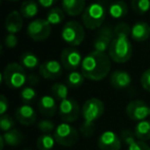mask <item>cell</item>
Listing matches in <instances>:
<instances>
[{
    "label": "cell",
    "instance_id": "cell-1",
    "mask_svg": "<svg viewBox=\"0 0 150 150\" xmlns=\"http://www.w3.org/2000/svg\"><path fill=\"white\" fill-rule=\"evenodd\" d=\"M132 28L127 23L120 22L114 28V39L108 50V56L115 63L123 64L132 58L133 45L129 40Z\"/></svg>",
    "mask_w": 150,
    "mask_h": 150
},
{
    "label": "cell",
    "instance_id": "cell-2",
    "mask_svg": "<svg viewBox=\"0 0 150 150\" xmlns=\"http://www.w3.org/2000/svg\"><path fill=\"white\" fill-rule=\"evenodd\" d=\"M80 69L86 79L93 81L103 80L111 70V59L106 52L93 50L83 58Z\"/></svg>",
    "mask_w": 150,
    "mask_h": 150
},
{
    "label": "cell",
    "instance_id": "cell-3",
    "mask_svg": "<svg viewBox=\"0 0 150 150\" xmlns=\"http://www.w3.org/2000/svg\"><path fill=\"white\" fill-rule=\"evenodd\" d=\"M105 111L104 103L98 98H91L83 103L81 114L83 118L80 132L84 137H91L95 132V123L102 117Z\"/></svg>",
    "mask_w": 150,
    "mask_h": 150
},
{
    "label": "cell",
    "instance_id": "cell-4",
    "mask_svg": "<svg viewBox=\"0 0 150 150\" xmlns=\"http://www.w3.org/2000/svg\"><path fill=\"white\" fill-rule=\"evenodd\" d=\"M107 16L105 6L100 2H93L86 7L81 15L82 25L88 30L99 29L103 25Z\"/></svg>",
    "mask_w": 150,
    "mask_h": 150
},
{
    "label": "cell",
    "instance_id": "cell-5",
    "mask_svg": "<svg viewBox=\"0 0 150 150\" xmlns=\"http://www.w3.org/2000/svg\"><path fill=\"white\" fill-rule=\"evenodd\" d=\"M27 74L25 68L21 64L18 63H9L5 66L3 73L1 75L2 82L6 84V86L13 90H17L25 86L27 81Z\"/></svg>",
    "mask_w": 150,
    "mask_h": 150
},
{
    "label": "cell",
    "instance_id": "cell-6",
    "mask_svg": "<svg viewBox=\"0 0 150 150\" xmlns=\"http://www.w3.org/2000/svg\"><path fill=\"white\" fill-rule=\"evenodd\" d=\"M62 39L70 46L76 47L83 42L86 37L84 26L77 21L66 22L62 29Z\"/></svg>",
    "mask_w": 150,
    "mask_h": 150
},
{
    "label": "cell",
    "instance_id": "cell-7",
    "mask_svg": "<svg viewBox=\"0 0 150 150\" xmlns=\"http://www.w3.org/2000/svg\"><path fill=\"white\" fill-rule=\"evenodd\" d=\"M56 142L64 147H72L79 140V133L73 125L68 122H62L58 125L54 132Z\"/></svg>",
    "mask_w": 150,
    "mask_h": 150
},
{
    "label": "cell",
    "instance_id": "cell-8",
    "mask_svg": "<svg viewBox=\"0 0 150 150\" xmlns=\"http://www.w3.org/2000/svg\"><path fill=\"white\" fill-rule=\"evenodd\" d=\"M52 25L46 19H35L27 27V34L34 41H42L50 37Z\"/></svg>",
    "mask_w": 150,
    "mask_h": 150
},
{
    "label": "cell",
    "instance_id": "cell-9",
    "mask_svg": "<svg viewBox=\"0 0 150 150\" xmlns=\"http://www.w3.org/2000/svg\"><path fill=\"white\" fill-rule=\"evenodd\" d=\"M81 112L80 106L73 99H65L59 104V114L64 122H74L78 119Z\"/></svg>",
    "mask_w": 150,
    "mask_h": 150
},
{
    "label": "cell",
    "instance_id": "cell-10",
    "mask_svg": "<svg viewBox=\"0 0 150 150\" xmlns=\"http://www.w3.org/2000/svg\"><path fill=\"white\" fill-rule=\"evenodd\" d=\"M82 60L83 58L80 52L73 46L64 48L61 52V64L66 70L75 71L78 67L81 66Z\"/></svg>",
    "mask_w": 150,
    "mask_h": 150
},
{
    "label": "cell",
    "instance_id": "cell-11",
    "mask_svg": "<svg viewBox=\"0 0 150 150\" xmlns=\"http://www.w3.org/2000/svg\"><path fill=\"white\" fill-rule=\"evenodd\" d=\"M125 112L129 119L134 121H141L146 119L150 113V107L142 100L131 101L127 105Z\"/></svg>",
    "mask_w": 150,
    "mask_h": 150
},
{
    "label": "cell",
    "instance_id": "cell-12",
    "mask_svg": "<svg viewBox=\"0 0 150 150\" xmlns=\"http://www.w3.org/2000/svg\"><path fill=\"white\" fill-rule=\"evenodd\" d=\"M114 39V30L110 26H104L100 28L94 40V50L106 52L109 50L112 40Z\"/></svg>",
    "mask_w": 150,
    "mask_h": 150
},
{
    "label": "cell",
    "instance_id": "cell-13",
    "mask_svg": "<svg viewBox=\"0 0 150 150\" xmlns=\"http://www.w3.org/2000/svg\"><path fill=\"white\" fill-rule=\"evenodd\" d=\"M63 65L56 60H50L39 66V74L44 79L54 80L61 77L63 73Z\"/></svg>",
    "mask_w": 150,
    "mask_h": 150
},
{
    "label": "cell",
    "instance_id": "cell-14",
    "mask_svg": "<svg viewBox=\"0 0 150 150\" xmlns=\"http://www.w3.org/2000/svg\"><path fill=\"white\" fill-rule=\"evenodd\" d=\"M98 147L101 150H120L121 139L112 131H105L98 138Z\"/></svg>",
    "mask_w": 150,
    "mask_h": 150
},
{
    "label": "cell",
    "instance_id": "cell-15",
    "mask_svg": "<svg viewBox=\"0 0 150 150\" xmlns=\"http://www.w3.org/2000/svg\"><path fill=\"white\" fill-rule=\"evenodd\" d=\"M16 119L25 127H30L34 125L37 119L36 112L29 104H23L16 110L15 112Z\"/></svg>",
    "mask_w": 150,
    "mask_h": 150
},
{
    "label": "cell",
    "instance_id": "cell-16",
    "mask_svg": "<svg viewBox=\"0 0 150 150\" xmlns=\"http://www.w3.org/2000/svg\"><path fill=\"white\" fill-rule=\"evenodd\" d=\"M37 106L39 112L46 117H52L57 113V110H58L57 100L52 96H50V95L42 96L38 101Z\"/></svg>",
    "mask_w": 150,
    "mask_h": 150
},
{
    "label": "cell",
    "instance_id": "cell-17",
    "mask_svg": "<svg viewBox=\"0 0 150 150\" xmlns=\"http://www.w3.org/2000/svg\"><path fill=\"white\" fill-rule=\"evenodd\" d=\"M23 24H24V18L21 15V13L17 11H13L11 13H9L7 15L6 19H5L4 22L5 30L7 31V33L16 34L22 30Z\"/></svg>",
    "mask_w": 150,
    "mask_h": 150
},
{
    "label": "cell",
    "instance_id": "cell-18",
    "mask_svg": "<svg viewBox=\"0 0 150 150\" xmlns=\"http://www.w3.org/2000/svg\"><path fill=\"white\" fill-rule=\"evenodd\" d=\"M110 83L116 90H123L132 83V77L125 70H115L110 75Z\"/></svg>",
    "mask_w": 150,
    "mask_h": 150
},
{
    "label": "cell",
    "instance_id": "cell-19",
    "mask_svg": "<svg viewBox=\"0 0 150 150\" xmlns=\"http://www.w3.org/2000/svg\"><path fill=\"white\" fill-rule=\"evenodd\" d=\"M62 8L66 15L77 17L86 9V0H62Z\"/></svg>",
    "mask_w": 150,
    "mask_h": 150
},
{
    "label": "cell",
    "instance_id": "cell-20",
    "mask_svg": "<svg viewBox=\"0 0 150 150\" xmlns=\"http://www.w3.org/2000/svg\"><path fill=\"white\" fill-rule=\"evenodd\" d=\"M131 37L135 41L144 42L150 37V26L146 22H137L132 27Z\"/></svg>",
    "mask_w": 150,
    "mask_h": 150
},
{
    "label": "cell",
    "instance_id": "cell-21",
    "mask_svg": "<svg viewBox=\"0 0 150 150\" xmlns=\"http://www.w3.org/2000/svg\"><path fill=\"white\" fill-rule=\"evenodd\" d=\"M129 11L127 3L122 0H116L112 2L108 7V13L112 19H121L125 17Z\"/></svg>",
    "mask_w": 150,
    "mask_h": 150
},
{
    "label": "cell",
    "instance_id": "cell-22",
    "mask_svg": "<svg viewBox=\"0 0 150 150\" xmlns=\"http://www.w3.org/2000/svg\"><path fill=\"white\" fill-rule=\"evenodd\" d=\"M20 13L25 19H33L38 13V4L34 0H26L21 4Z\"/></svg>",
    "mask_w": 150,
    "mask_h": 150
},
{
    "label": "cell",
    "instance_id": "cell-23",
    "mask_svg": "<svg viewBox=\"0 0 150 150\" xmlns=\"http://www.w3.org/2000/svg\"><path fill=\"white\" fill-rule=\"evenodd\" d=\"M134 132L138 140H141V141L150 140V120L144 119V120L139 121L136 125Z\"/></svg>",
    "mask_w": 150,
    "mask_h": 150
},
{
    "label": "cell",
    "instance_id": "cell-24",
    "mask_svg": "<svg viewBox=\"0 0 150 150\" xmlns=\"http://www.w3.org/2000/svg\"><path fill=\"white\" fill-rule=\"evenodd\" d=\"M3 139L6 145L11 146V147H15V146H19L20 144L23 142L24 140V136L18 129H11L8 132H5L2 134Z\"/></svg>",
    "mask_w": 150,
    "mask_h": 150
},
{
    "label": "cell",
    "instance_id": "cell-25",
    "mask_svg": "<svg viewBox=\"0 0 150 150\" xmlns=\"http://www.w3.org/2000/svg\"><path fill=\"white\" fill-rule=\"evenodd\" d=\"M20 62H21V65L24 68H27L29 70L35 69L40 66L38 57L31 52H26L22 54L21 58H20Z\"/></svg>",
    "mask_w": 150,
    "mask_h": 150
},
{
    "label": "cell",
    "instance_id": "cell-26",
    "mask_svg": "<svg viewBox=\"0 0 150 150\" xmlns=\"http://www.w3.org/2000/svg\"><path fill=\"white\" fill-rule=\"evenodd\" d=\"M46 20L52 26L60 25L65 20V11L61 7H52L46 15Z\"/></svg>",
    "mask_w": 150,
    "mask_h": 150
},
{
    "label": "cell",
    "instance_id": "cell-27",
    "mask_svg": "<svg viewBox=\"0 0 150 150\" xmlns=\"http://www.w3.org/2000/svg\"><path fill=\"white\" fill-rule=\"evenodd\" d=\"M56 143V139L50 134H41L38 137L36 146L38 150H52Z\"/></svg>",
    "mask_w": 150,
    "mask_h": 150
},
{
    "label": "cell",
    "instance_id": "cell-28",
    "mask_svg": "<svg viewBox=\"0 0 150 150\" xmlns=\"http://www.w3.org/2000/svg\"><path fill=\"white\" fill-rule=\"evenodd\" d=\"M50 92L52 95L56 100L58 101H63L65 99H67L68 97V86L64 83H54L50 88Z\"/></svg>",
    "mask_w": 150,
    "mask_h": 150
},
{
    "label": "cell",
    "instance_id": "cell-29",
    "mask_svg": "<svg viewBox=\"0 0 150 150\" xmlns=\"http://www.w3.org/2000/svg\"><path fill=\"white\" fill-rule=\"evenodd\" d=\"M84 76L81 72L78 71H72L67 77V84L68 86L73 88H79L80 86H82L84 82Z\"/></svg>",
    "mask_w": 150,
    "mask_h": 150
},
{
    "label": "cell",
    "instance_id": "cell-30",
    "mask_svg": "<svg viewBox=\"0 0 150 150\" xmlns=\"http://www.w3.org/2000/svg\"><path fill=\"white\" fill-rule=\"evenodd\" d=\"M131 6L135 13L143 15L150 9V0H131Z\"/></svg>",
    "mask_w": 150,
    "mask_h": 150
},
{
    "label": "cell",
    "instance_id": "cell-31",
    "mask_svg": "<svg viewBox=\"0 0 150 150\" xmlns=\"http://www.w3.org/2000/svg\"><path fill=\"white\" fill-rule=\"evenodd\" d=\"M36 91L32 86H28L22 90L21 92V99L24 104H30L32 103L36 98Z\"/></svg>",
    "mask_w": 150,
    "mask_h": 150
},
{
    "label": "cell",
    "instance_id": "cell-32",
    "mask_svg": "<svg viewBox=\"0 0 150 150\" xmlns=\"http://www.w3.org/2000/svg\"><path fill=\"white\" fill-rule=\"evenodd\" d=\"M13 127H15V121H13V119L9 115H1V117H0V127H1V131L3 133L13 129Z\"/></svg>",
    "mask_w": 150,
    "mask_h": 150
},
{
    "label": "cell",
    "instance_id": "cell-33",
    "mask_svg": "<svg viewBox=\"0 0 150 150\" xmlns=\"http://www.w3.org/2000/svg\"><path fill=\"white\" fill-rule=\"evenodd\" d=\"M37 127H38V129H39L40 132H42L43 134H50V133H52V131L56 129L54 121L47 118L40 120L37 125Z\"/></svg>",
    "mask_w": 150,
    "mask_h": 150
},
{
    "label": "cell",
    "instance_id": "cell-34",
    "mask_svg": "<svg viewBox=\"0 0 150 150\" xmlns=\"http://www.w3.org/2000/svg\"><path fill=\"white\" fill-rule=\"evenodd\" d=\"M120 139L121 141H123L127 146L129 144H132L134 141H136L137 137L135 135V132H132L131 129H123L120 133Z\"/></svg>",
    "mask_w": 150,
    "mask_h": 150
},
{
    "label": "cell",
    "instance_id": "cell-35",
    "mask_svg": "<svg viewBox=\"0 0 150 150\" xmlns=\"http://www.w3.org/2000/svg\"><path fill=\"white\" fill-rule=\"evenodd\" d=\"M140 81H141V86H143L144 90L150 93V68L144 71L143 74L141 75Z\"/></svg>",
    "mask_w": 150,
    "mask_h": 150
},
{
    "label": "cell",
    "instance_id": "cell-36",
    "mask_svg": "<svg viewBox=\"0 0 150 150\" xmlns=\"http://www.w3.org/2000/svg\"><path fill=\"white\" fill-rule=\"evenodd\" d=\"M127 147H129L127 150H150L149 145L146 144L145 141H141V140H136Z\"/></svg>",
    "mask_w": 150,
    "mask_h": 150
},
{
    "label": "cell",
    "instance_id": "cell-37",
    "mask_svg": "<svg viewBox=\"0 0 150 150\" xmlns=\"http://www.w3.org/2000/svg\"><path fill=\"white\" fill-rule=\"evenodd\" d=\"M18 37L16 34L13 33H8L4 38V45L7 48H13L18 45Z\"/></svg>",
    "mask_w": 150,
    "mask_h": 150
},
{
    "label": "cell",
    "instance_id": "cell-38",
    "mask_svg": "<svg viewBox=\"0 0 150 150\" xmlns=\"http://www.w3.org/2000/svg\"><path fill=\"white\" fill-rule=\"evenodd\" d=\"M8 106H9V103L8 100L6 99V97L1 95L0 96V115L5 114V112L8 109Z\"/></svg>",
    "mask_w": 150,
    "mask_h": 150
},
{
    "label": "cell",
    "instance_id": "cell-39",
    "mask_svg": "<svg viewBox=\"0 0 150 150\" xmlns=\"http://www.w3.org/2000/svg\"><path fill=\"white\" fill-rule=\"evenodd\" d=\"M59 0H38V3L44 8H50L52 5H54Z\"/></svg>",
    "mask_w": 150,
    "mask_h": 150
},
{
    "label": "cell",
    "instance_id": "cell-40",
    "mask_svg": "<svg viewBox=\"0 0 150 150\" xmlns=\"http://www.w3.org/2000/svg\"><path fill=\"white\" fill-rule=\"evenodd\" d=\"M39 76L36 74H30L29 76H28L27 78V81L28 83L30 84V86H36V84H38V82H39Z\"/></svg>",
    "mask_w": 150,
    "mask_h": 150
},
{
    "label": "cell",
    "instance_id": "cell-41",
    "mask_svg": "<svg viewBox=\"0 0 150 150\" xmlns=\"http://www.w3.org/2000/svg\"><path fill=\"white\" fill-rule=\"evenodd\" d=\"M4 145H5L4 139H3V136L1 135V136H0V150H3V148H4Z\"/></svg>",
    "mask_w": 150,
    "mask_h": 150
},
{
    "label": "cell",
    "instance_id": "cell-42",
    "mask_svg": "<svg viewBox=\"0 0 150 150\" xmlns=\"http://www.w3.org/2000/svg\"><path fill=\"white\" fill-rule=\"evenodd\" d=\"M6 1H9V2H16V1H19V0H6Z\"/></svg>",
    "mask_w": 150,
    "mask_h": 150
},
{
    "label": "cell",
    "instance_id": "cell-43",
    "mask_svg": "<svg viewBox=\"0 0 150 150\" xmlns=\"http://www.w3.org/2000/svg\"><path fill=\"white\" fill-rule=\"evenodd\" d=\"M25 150H30V149H25Z\"/></svg>",
    "mask_w": 150,
    "mask_h": 150
},
{
    "label": "cell",
    "instance_id": "cell-44",
    "mask_svg": "<svg viewBox=\"0 0 150 150\" xmlns=\"http://www.w3.org/2000/svg\"><path fill=\"white\" fill-rule=\"evenodd\" d=\"M149 115H150V113H149Z\"/></svg>",
    "mask_w": 150,
    "mask_h": 150
}]
</instances>
